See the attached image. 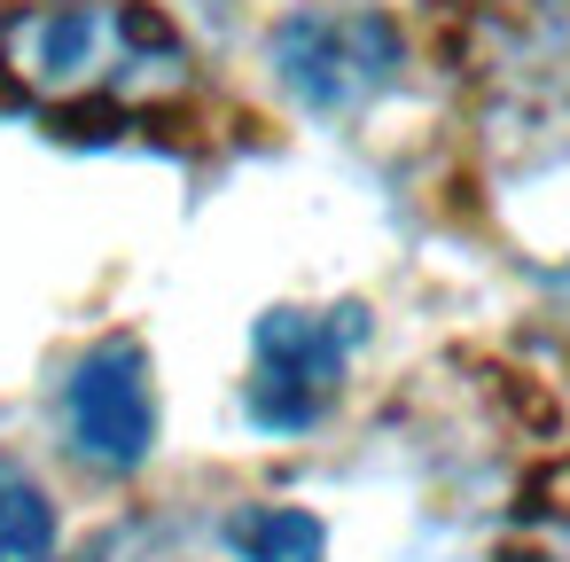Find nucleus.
I'll return each instance as SVG.
<instances>
[{
    "mask_svg": "<svg viewBox=\"0 0 570 562\" xmlns=\"http://www.w3.org/2000/svg\"><path fill=\"white\" fill-rule=\"evenodd\" d=\"M360 305H336V313H297V305H274L258 313L250 328V422L258 430H313L336 391H344V359L360 344Z\"/></svg>",
    "mask_w": 570,
    "mask_h": 562,
    "instance_id": "f03ea898",
    "label": "nucleus"
},
{
    "mask_svg": "<svg viewBox=\"0 0 570 562\" xmlns=\"http://www.w3.org/2000/svg\"><path fill=\"white\" fill-rule=\"evenodd\" d=\"M406 63V40L383 9H297L274 24V71L297 110L344 118L375 102Z\"/></svg>",
    "mask_w": 570,
    "mask_h": 562,
    "instance_id": "f257e3e1",
    "label": "nucleus"
},
{
    "mask_svg": "<svg viewBox=\"0 0 570 562\" xmlns=\"http://www.w3.org/2000/svg\"><path fill=\"white\" fill-rule=\"evenodd\" d=\"M48 546H56V507H48V492L0 469V562H48Z\"/></svg>",
    "mask_w": 570,
    "mask_h": 562,
    "instance_id": "423d86ee",
    "label": "nucleus"
},
{
    "mask_svg": "<svg viewBox=\"0 0 570 562\" xmlns=\"http://www.w3.org/2000/svg\"><path fill=\"white\" fill-rule=\"evenodd\" d=\"M63 422H71V445L79 461L95 469H141L149 445H157V391H149V352L134 336H102L71 383H63Z\"/></svg>",
    "mask_w": 570,
    "mask_h": 562,
    "instance_id": "7ed1b4c3",
    "label": "nucleus"
},
{
    "mask_svg": "<svg viewBox=\"0 0 570 562\" xmlns=\"http://www.w3.org/2000/svg\"><path fill=\"white\" fill-rule=\"evenodd\" d=\"M227 546L243 562H321L328 554V531L305 507H243L227 523Z\"/></svg>",
    "mask_w": 570,
    "mask_h": 562,
    "instance_id": "39448f33",
    "label": "nucleus"
},
{
    "mask_svg": "<svg viewBox=\"0 0 570 562\" xmlns=\"http://www.w3.org/2000/svg\"><path fill=\"white\" fill-rule=\"evenodd\" d=\"M118 32H126V17H102V9H40L9 32V56L32 87H87Z\"/></svg>",
    "mask_w": 570,
    "mask_h": 562,
    "instance_id": "20e7f679",
    "label": "nucleus"
}]
</instances>
